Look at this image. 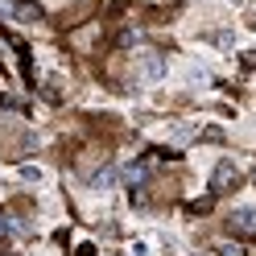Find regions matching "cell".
I'll return each mask as SVG.
<instances>
[{
	"mask_svg": "<svg viewBox=\"0 0 256 256\" xmlns=\"http://www.w3.org/2000/svg\"><path fill=\"white\" fill-rule=\"evenodd\" d=\"M136 74H140V83H162L166 78V58L157 50H140L136 54Z\"/></svg>",
	"mask_w": 256,
	"mask_h": 256,
	"instance_id": "cell-1",
	"label": "cell"
},
{
	"mask_svg": "<svg viewBox=\"0 0 256 256\" xmlns=\"http://www.w3.org/2000/svg\"><path fill=\"white\" fill-rule=\"evenodd\" d=\"M236 186H240V170L232 162H219L215 178H211V194H223V190H236Z\"/></svg>",
	"mask_w": 256,
	"mask_h": 256,
	"instance_id": "cell-2",
	"label": "cell"
},
{
	"mask_svg": "<svg viewBox=\"0 0 256 256\" xmlns=\"http://www.w3.org/2000/svg\"><path fill=\"white\" fill-rule=\"evenodd\" d=\"M228 223L236 236H256V211L252 206H240V211H228Z\"/></svg>",
	"mask_w": 256,
	"mask_h": 256,
	"instance_id": "cell-3",
	"label": "cell"
},
{
	"mask_svg": "<svg viewBox=\"0 0 256 256\" xmlns=\"http://www.w3.org/2000/svg\"><path fill=\"white\" fill-rule=\"evenodd\" d=\"M116 182H120V170H116V166H100V170H95L91 178H87V186H91V190H112Z\"/></svg>",
	"mask_w": 256,
	"mask_h": 256,
	"instance_id": "cell-4",
	"label": "cell"
},
{
	"mask_svg": "<svg viewBox=\"0 0 256 256\" xmlns=\"http://www.w3.org/2000/svg\"><path fill=\"white\" fill-rule=\"evenodd\" d=\"M42 4H38V0H17V4H12V17H17V21H42Z\"/></svg>",
	"mask_w": 256,
	"mask_h": 256,
	"instance_id": "cell-5",
	"label": "cell"
},
{
	"mask_svg": "<svg viewBox=\"0 0 256 256\" xmlns=\"http://www.w3.org/2000/svg\"><path fill=\"white\" fill-rule=\"evenodd\" d=\"M202 42H211L215 50H232V46H236V38L223 34V29H215V34H202Z\"/></svg>",
	"mask_w": 256,
	"mask_h": 256,
	"instance_id": "cell-6",
	"label": "cell"
},
{
	"mask_svg": "<svg viewBox=\"0 0 256 256\" xmlns=\"http://www.w3.org/2000/svg\"><path fill=\"white\" fill-rule=\"evenodd\" d=\"M12 236H21V223L8 219V215H0V244H4V240H12Z\"/></svg>",
	"mask_w": 256,
	"mask_h": 256,
	"instance_id": "cell-7",
	"label": "cell"
},
{
	"mask_svg": "<svg viewBox=\"0 0 256 256\" xmlns=\"http://www.w3.org/2000/svg\"><path fill=\"white\" fill-rule=\"evenodd\" d=\"M211 198H215V194H206V198H198V202H194V215H206V211H211Z\"/></svg>",
	"mask_w": 256,
	"mask_h": 256,
	"instance_id": "cell-8",
	"label": "cell"
},
{
	"mask_svg": "<svg viewBox=\"0 0 256 256\" xmlns=\"http://www.w3.org/2000/svg\"><path fill=\"white\" fill-rule=\"evenodd\" d=\"M21 178H25V182H38V178H42V170H38V166H34V170L25 166V170H21Z\"/></svg>",
	"mask_w": 256,
	"mask_h": 256,
	"instance_id": "cell-9",
	"label": "cell"
},
{
	"mask_svg": "<svg viewBox=\"0 0 256 256\" xmlns=\"http://www.w3.org/2000/svg\"><path fill=\"white\" fill-rule=\"evenodd\" d=\"M74 256H95V244H78V248H74Z\"/></svg>",
	"mask_w": 256,
	"mask_h": 256,
	"instance_id": "cell-10",
	"label": "cell"
}]
</instances>
